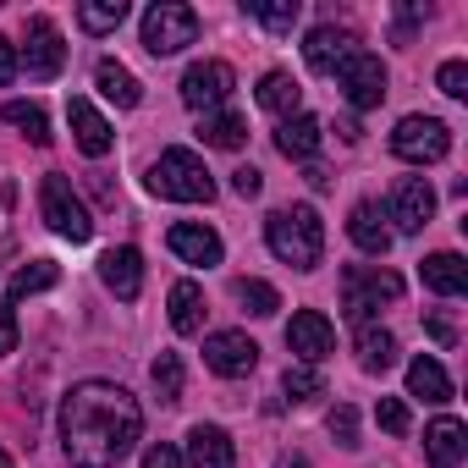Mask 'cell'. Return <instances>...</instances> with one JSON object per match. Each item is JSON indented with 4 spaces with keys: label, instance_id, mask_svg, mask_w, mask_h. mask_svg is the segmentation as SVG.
Masks as SVG:
<instances>
[{
    "label": "cell",
    "instance_id": "ffe728a7",
    "mask_svg": "<svg viewBox=\"0 0 468 468\" xmlns=\"http://www.w3.org/2000/svg\"><path fill=\"white\" fill-rule=\"evenodd\" d=\"M463 452H468V430L457 419H435L424 430V457L430 468H463Z\"/></svg>",
    "mask_w": 468,
    "mask_h": 468
},
{
    "label": "cell",
    "instance_id": "836d02e7",
    "mask_svg": "<svg viewBox=\"0 0 468 468\" xmlns=\"http://www.w3.org/2000/svg\"><path fill=\"white\" fill-rule=\"evenodd\" d=\"M238 303H243L249 314H260V320L282 309V298H276V287H271V282H254V276H249V282H238Z\"/></svg>",
    "mask_w": 468,
    "mask_h": 468
},
{
    "label": "cell",
    "instance_id": "5b68a950",
    "mask_svg": "<svg viewBox=\"0 0 468 468\" xmlns=\"http://www.w3.org/2000/svg\"><path fill=\"white\" fill-rule=\"evenodd\" d=\"M39 215H45V226L56 231V238H67V243H89V238H94V220H89L83 198H78L72 182L56 176V171L39 182Z\"/></svg>",
    "mask_w": 468,
    "mask_h": 468
},
{
    "label": "cell",
    "instance_id": "b9f144b4",
    "mask_svg": "<svg viewBox=\"0 0 468 468\" xmlns=\"http://www.w3.org/2000/svg\"><path fill=\"white\" fill-rule=\"evenodd\" d=\"M17 347V314L6 309V314H0V353H12Z\"/></svg>",
    "mask_w": 468,
    "mask_h": 468
},
{
    "label": "cell",
    "instance_id": "9c48e42d",
    "mask_svg": "<svg viewBox=\"0 0 468 468\" xmlns=\"http://www.w3.org/2000/svg\"><path fill=\"white\" fill-rule=\"evenodd\" d=\"M336 83H342V94H347L353 111H375V105L386 100V67H380V56H369V50H353V56L336 67Z\"/></svg>",
    "mask_w": 468,
    "mask_h": 468
},
{
    "label": "cell",
    "instance_id": "7bdbcfd3",
    "mask_svg": "<svg viewBox=\"0 0 468 468\" xmlns=\"http://www.w3.org/2000/svg\"><path fill=\"white\" fill-rule=\"evenodd\" d=\"M424 325H430V336H435L441 347H446V342H457V331H452V320H441V314H430Z\"/></svg>",
    "mask_w": 468,
    "mask_h": 468
},
{
    "label": "cell",
    "instance_id": "3957f363",
    "mask_svg": "<svg viewBox=\"0 0 468 468\" xmlns=\"http://www.w3.org/2000/svg\"><path fill=\"white\" fill-rule=\"evenodd\" d=\"M149 193L176 198V204H209L215 198V176L204 171V160L193 149H165L149 165Z\"/></svg>",
    "mask_w": 468,
    "mask_h": 468
},
{
    "label": "cell",
    "instance_id": "7a4b0ae2",
    "mask_svg": "<svg viewBox=\"0 0 468 468\" xmlns=\"http://www.w3.org/2000/svg\"><path fill=\"white\" fill-rule=\"evenodd\" d=\"M265 243L282 265L292 271H314L320 254H325V220L314 215V204H292V209H276L265 220Z\"/></svg>",
    "mask_w": 468,
    "mask_h": 468
},
{
    "label": "cell",
    "instance_id": "83f0119b",
    "mask_svg": "<svg viewBox=\"0 0 468 468\" xmlns=\"http://www.w3.org/2000/svg\"><path fill=\"white\" fill-rule=\"evenodd\" d=\"M198 138H204L209 149H243L249 122H243V116H231V111H209V116L198 122Z\"/></svg>",
    "mask_w": 468,
    "mask_h": 468
},
{
    "label": "cell",
    "instance_id": "603a6c76",
    "mask_svg": "<svg viewBox=\"0 0 468 468\" xmlns=\"http://www.w3.org/2000/svg\"><path fill=\"white\" fill-rule=\"evenodd\" d=\"M94 83H100V94H105L111 105H122V111H133V105L144 100V83H138L122 61H100V67H94Z\"/></svg>",
    "mask_w": 468,
    "mask_h": 468
},
{
    "label": "cell",
    "instance_id": "ba28073f",
    "mask_svg": "<svg viewBox=\"0 0 468 468\" xmlns=\"http://www.w3.org/2000/svg\"><path fill=\"white\" fill-rule=\"evenodd\" d=\"M231 89H238V72H231L226 61H193V67L182 72V105L198 111V116L220 111V105L231 100Z\"/></svg>",
    "mask_w": 468,
    "mask_h": 468
},
{
    "label": "cell",
    "instance_id": "30bf717a",
    "mask_svg": "<svg viewBox=\"0 0 468 468\" xmlns=\"http://www.w3.org/2000/svg\"><path fill=\"white\" fill-rule=\"evenodd\" d=\"M204 364L226 380H243L260 364V342L249 331H215V336H204Z\"/></svg>",
    "mask_w": 468,
    "mask_h": 468
},
{
    "label": "cell",
    "instance_id": "4dcf8cb0",
    "mask_svg": "<svg viewBox=\"0 0 468 468\" xmlns=\"http://www.w3.org/2000/svg\"><path fill=\"white\" fill-rule=\"evenodd\" d=\"M249 17L265 23L271 34H292L298 28V0H249Z\"/></svg>",
    "mask_w": 468,
    "mask_h": 468
},
{
    "label": "cell",
    "instance_id": "f546056e",
    "mask_svg": "<svg viewBox=\"0 0 468 468\" xmlns=\"http://www.w3.org/2000/svg\"><path fill=\"white\" fill-rule=\"evenodd\" d=\"M56 282H61V271H56L50 260H34V265H23V271L12 276V287H6V298H12V303H23L28 292H50Z\"/></svg>",
    "mask_w": 468,
    "mask_h": 468
},
{
    "label": "cell",
    "instance_id": "8fae6325",
    "mask_svg": "<svg viewBox=\"0 0 468 468\" xmlns=\"http://www.w3.org/2000/svg\"><path fill=\"white\" fill-rule=\"evenodd\" d=\"M17 67H28V78H56L67 67V45L61 28L50 17H28V45L17 50Z\"/></svg>",
    "mask_w": 468,
    "mask_h": 468
},
{
    "label": "cell",
    "instance_id": "8d00e7d4",
    "mask_svg": "<svg viewBox=\"0 0 468 468\" xmlns=\"http://www.w3.org/2000/svg\"><path fill=\"white\" fill-rule=\"evenodd\" d=\"M435 83H441V94L463 100V94H468V67H463V61H446V67L435 72Z\"/></svg>",
    "mask_w": 468,
    "mask_h": 468
},
{
    "label": "cell",
    "instance_id": "d6986e66",
    "mask_svg": "<svg viewBox=\"0 0 468 468\" xmlns=\"http://www.w3.org/2000/svg\"><path fill=\"white\" fill-rule=\"evenodd\" d=\"M171 254L176 260H187V265H220V238H215V231L209 226H193V220H182V226H171Z\"/></svg>",
    "mask_w": 468,
    "mask_h": 468
},
{
    "label": "cell",
    "instance_id": "d4e9b609",
    "mask_svg": "<svg viewBox=\"0 0 468 468\" xmlns=\"http://www.w3.org/2000/svg\"><path fill=\"white\" fill-rule=\"evenodd\" d=\"M198 325H204V292H198V282H176L171 287V331L198 336Z\"/></svg>",
    "mask_w": 468,
    "mask_h": 468
},
{
    "label": "cell",
    "instance_id": "484cf974",
    "mask_svg": "<svg viewBox=\"0 0 468 468\" xmlns=\"http://www.w3.org/2000/svg\"><path fill=\"white\" fill-rule=\"evenodd\" d=\"M358 364H364L369 375H386V369L397 364V336L380 331V325H358Z\"/></svg>",
    "mask_w": 468,
    "mask_h": 468
},
{
    "label": "cell",
    "instance_id": "e0dca14e",
    "mask_svg": "<svg viewBox=\"0 0 468 468\" xmlns=\"http://www.w3.org/2000/svg\"><path fill=\"white\" fill-rule=\"evenodd\" d=\"M67 122H72V138H78V149L83 154H111V144H116V133H111V122L89 105V100H67Z\"/></svg>",
    "mask_w": 468,
    "mask_h": 468
},
{
    "label": "cell",
    "instance_id": "d6a6232c",
    "mask_svg": "<svg viewBox=\"0 0 468 468\" xmlns=\"http://www.w3.org/2000/svg\"><path fill=\"white\" fill-rule=\"evenodd\" d=\"M149 380H154L160 402H182V358H176V353H160V358L149 364Z\"/></svg>",
    "mask_w": 468,
    "mask_h": 468
},
{
    "label": "cell",
    "instance_id": "60d3db41",
    "mask_svg": "<svg viewBox=\"0 0 468 468\" xmlns=\"http://www.w3.org/2000/svg\"><path fill=\"white\" fill-rule=\"evenodd\" d=\"M17 72H23V67H17V45H12L6 34H0V89L17 83Z\"/></svg>",
    "mask_w": 468,
    "mask_h": 468
},
{
    "label": "cell",
    "instance_id": "cb8c5ba5",
    "mask_svg": "<svg viewBox=\"0 0 468 468\" xmlns=\"http://www.w3.org/2000/svg\"><path fill=\"white\" fill-rule=\"evenodd\" d=\"M260 105L271 111V116H298V105H303V89H298V78L292 72H265L260 78Z\"/></svg>",
    "mask_w": 468,
    "mask_h": 468
},
{
    "label": "cell",
    "instance_id": "f1b7e54d",
    "mask_svg": "<svg viewBox=\"0 0 468 468\" xmlns=\"http://www.w3.org/2000/svg\"><path fill=\"white\" fill-rule=\"evenodd\" d=\"M122 17H127V0H83L78 6L83 34H111V28H122Z\"/></svg>",
    "mask_w": 468,
    "mask_h": 468
},
{
    "label": "cell",
    "instance_id": "277c9868",
    "mask_svg": "<svg viewBox=\"0 0 468 468\" xmlns=\"http://www.w3.org/2000/svg\"><path fill=\"white\" fill-rule=\"evenodd\" d=\"M397 298H402V276H391L380 265H347L342 271V309H347V320L369 325V314L380 303H397Z\"/></svg>",
    "mask_w": 468,
    "mask_h": 468
},
{
    "label": "cell",
    "instance_id": "d590c367",
    "mask_svg": "<svg viewBox=\"0 0 468 468\" xmlns=\"http://www.w3.org/2000/svg\"><path fill=\"white\" fill-rule=\"evenodd\" d=\"M325 430L336 435V446H358V413H353L347 402H336V408H331V419H325Z\"/></svg>",
    "mask_w": 468,
    "mask_h": 468
},
{
    "label": "cell",
    "instance_id": "ab89813d",
    "mask_svg": "<svg viewBox=\"0 0 468 468\" xmlns=\"http://www.w3.org/2000/svg\"><path fill=\"white\" fill-rule=\"evenodd\" d=\"M144 468H182V452L165 446V441H154V446L144 452Z\"/></svg>",
    "mask_w": 468,
    "mask_h": 468
},
{
    "label": "cell",
    "instance_id": "ee69618b",
    "mask_svg": "<svg viewBox=\"0 0 468 468\" xmlns=\"http://www.w3.org/2000/svg\"><path fill=\"white\" fill-rule=\"evenodd\" d=\"M0 468H12V457H6V452H0Z\"/></svg>",
    "mask_w": 468,
    "mask_h": 468
},
{
    "label": "cell",
    "instance_id": "8992f818",
    "mask_svg": "<svg viewBox=\"0 0 468 468\" xmlns=\"http://www.w3.org/2000/svg\"><path fill=\"white\" fill-rule=\"evenodd\" d=\"M198 39V12L182 6V0H160V6L144 12V50L149 56H176Z\"/></svg>",
    "mask_w": 468,
    "mask_h": 468
},
{
    "label": "cell",
    "instance_id": "4316f807",
    "mask_svg": "<svg viewBox=\"0 0 468 468\" xmlns=\"http://www.w3.org/2000/svg\"><path fill=\"white\" fill-rule=\"evenodd\" d=\"M408 397H424V402H452V380L435 358H413L408 364Z\"/></svg>",
    "mask_w": 468,
    "mask_h": 468
},
{
    "label": "cell",
    "instance_id": "7c38bea8",
    "mask_svg": "<svg viewBox=\"0 0 468 468\" xmlns=\"http://www.w3.org/2000/svg\"><path fill=\"white\" fill-rule=\"evenodd\" d=\"M287 347L298 353V364H325L331 358V347H336V331H331V320L320 314V309H298L292 314V325H287Z\"/></svg>",
    "mask_w": 468,
    "mask_h": 468
},
{
    "label": "cell",
    "instance_id": "7402d4cb",
    "mask_svg": "<svg viewBox=\"0 0 468 468\" xmlns=\"http://www.w3.org/2000/svg\"><path fill=\"white\" fill-rule=\"evenodd\" d=\"M419 276H424V287L441 292V298L468 292V265H463V254H430V260L419 265Z\"/></svg>",
    "mask_w": 468,
    "mask_h": 468
},
{
    "label": "cell",
    "instance_id": "1f68e13d",
    "mask_svg": "<svg viewBox=\"0 0 468 468\" xmlns=\"http://www.w3.org/2000/svg\"><path fill=\"white\" fill-rule=\"evenodd\" d=\"M0 122H12V127H23L28 133V144H50V122H45V111L39 105H23V100H12V105H0Z\"/></svg>",
    "mask_w": 468,
    "mask_h": 468
},
{
    "label": "cell",
    "instance_id": "4fadbf2b",
    "mask_svg": "<svg viewBox=\"0 0 468 468\" xmlns=\"http://www.w3.org/2000/svg\"><path fill=\"white\" fill-rule=\"evenodd\" d=\"M430 215H435V187H430L424 176H402L397 193H391L386 220H397V231H424Z\"/></svg>",
    "mask_w": 468,
    "mask_h": 468
},
{
    "label": "cell",
    "instance_id": "52a82bcc",
    "mask_svg": "<svg viewBox=\"0 0 468 468\" xmlns=\"http://www.w3.org/2000/svg\"><path fill=\"white\" fill-rule=\"evenodd\" d=\"M446 149H452V133L435 116H402L391 133V154L408 165H435V160H446Z\"/></svg>",
    "mask_w": 468,
    "mask_h": 468
},
{
    "label": "cell",
    "instance_id": "5bb4252c",
    "mask_svg": "<svg viewBox=\"0 0 468 468\" xmlns=\"http://www.w3.org/2000/svg\"><path fill=\"white\" fill-rule=\"evenodd\" d=\"M353 50H358L353 28H336V23H325V28H314V34H309V45H303V61H309V72H336V67H342Z\"/></svg>",
    "mask_w": 468,
    "mask_h": 468
},
{
    "label": "cell",
    "instance_id": "74e56055",
    "mask_svg": "<svg viewBox=\"0 0 468 468\" xmlns=\"http://www.w3.org/2000/svg\"><path fill=\"white\" fill-rule=\"evenodd\" d=\"M375 419H380V430H391V435H402V430H408V408H402V397H380V408H375Z\"/></svg>",
    "mask_w": 468,
    "mask_h": 468
},
{
    "label": "cell",
    "instance_id": "f35d334b",
    "mask_svg": "<svg viewBox=\"0 0 468 468\" xmlns=\"http://www.w3.org/2000/svg\"><path fill=\"white\" fill-rule=\"evenodd\" d=\"M260 187H265V176H260L254 165H238V171H231V193H238V198H260Z\"/></svg>",
    "mask_w": 468,
    "mask_h": 468
},
{
    "label": "cell",
    "instance_id": "9a60e30c",
    "mask_svg": "<svg viewBox=\"0 0 468 468\" xmlns=\"http://www.w3.org/2000/svg\"><path fill=\"white\" fill-rule=\"evenodd\" d=\"M100 282H105L122 303H133V298L144 292V254H138V249H105V260H100Z\"/></svg>",
    "mask_w": 468,
    "mask_h": 468
},
{
    "label": "cell",
    "instance_id": "2e32d148",
    "mask_svg": "<svg viewBox=\"0 0 468 468\" xmlns=\"http://www.w3.org/2000/svg\"><path fill=\"white\" fill-rule=\"evenodd\" d=\"M187 468H231L238 463V452H231V435L220 424H193L187 430Z\"/></svg>",
    "mask_w": 468,
    "mask_h": 468
},
{
    "label": "cell",
    "instance_id": "44dd1931",
    "mask_svg": "<svg viewBox=\"0 0 468 468\" xmlns=\"http://www.w3.org/2000/svg\"><path fill=\"white\" fill-rule=\"evenodd\" d=\"M320 138H325V127L314 122V116H287L282 127H276V149L287 154V160H314V149H320Z\"/></svg>",
    "mask_w": 468,
    "mask_h": 468
},
{
    "label": "cell",
    "instance_id": "e575fe53",
    "mask_svg": "<svg viewBox=\"0 0 468 468\" xmlns=\"http://www.w3.org/2000/svg\"><path fill=\"white\" fill-rule=\"evenodd\" d=\"M282 386H287V397H292V402H309V397H325V380H320V369H309V364H292Z\"/></svg>",
    "mask_w": 468,
    "mask_h": 468
},
{
    "label": "cell",
    "instance_id": "6da1fadb",
    "mask_svg": "<svg viewBox=\"0 0 468 468\" xmlns=\"http://www.w3.org/2000/svg\"><path fill=\"white\" fill-rule=\"evenodd\" d=\"M144 435V408L116 380H83L61 402V452L72 468H116Z\"/></svg>",
    "mask_w": 468,
    "mask_h": 468
},
{
    "label": "cell",
    "instance_id": "ac0fdd59",
    "mask_svg": "<svg viewBox=\"0 0 468 468\" xmlns=\"http://www.w3.org/2000/svg\"><path fill=\"white\" fill-rule=\"evenodd\" d=\"M347 238H353L364 254H375V260H380V254L391 249L386 209H380V204H369V198H364V204H353V215H347Z\"/></svg>",
    "mask_w": 468,
    "mask_h": 468
}]
</instances>
